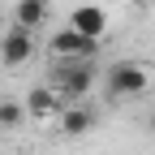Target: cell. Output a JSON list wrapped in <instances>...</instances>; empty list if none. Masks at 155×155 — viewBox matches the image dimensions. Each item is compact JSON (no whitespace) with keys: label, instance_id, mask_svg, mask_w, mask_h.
<instances>
[{"label":"cell","instance_id":"cell-1","mask_svg":"<svg viewBox=\"0 0 155 155\" xmlns=\"http://www.w3.org/2000/svg\"><path fill=\"white\" fill-rule=\"evenodd\" d=\"M52 82H56V95L65 104H78L95 86V69H91V61H61L56 73H52Z\"/></svg>","mask_w":155,"mask_h":155},{"label":"cell","instance_id":"cell-3","mask_svg":"<svg viewBox=\"0 0 155 155\" xmlns=\"http://www.w3.org/2000/svg\"><path fill=\"white\" fill-rule=\"evenodd\" d=\"M52 56L56 61H95V52H99V39H91V35H78L73 26L65 30H56L52 35Z\"/></svg>","mask_w":155,"mask_h":155},{"label":"cell","instance_id":"cell-10","mask_svg":"<svg viewBox=\"0 0 155 155\" xmlns=\"http://www.w3.org/2000/svg\"><path fill=\"white\" fill-rule=\"evenodd\" d=\"M151 129H155V112H151Z\"/></svg>","mask_w":155,"mask_h":155},{"label":"cell","instance_id":"cell-8","mask_svg":"<svg viewBox=\"0 0 155 155\" xmlns=\"http://www.w3.org/2000/svg\"><path fill=\"white\" fill-rule=\"evenodd\" d=\"M13 17H17V26H26V30L43 26V17H48V0H17V5H13Z\"/></svg>","mask_w":155,"mask_h":155},{"label":"cell","instance_id":"cell-5","mask_svg":"<svg viewBox=\"0 0 155 155\" xmlns=\"http://www.w3.org/2000/svg\"><path fill=\"white\" fill-rule=\"evenodd\" d=\"M26 116H35V121H48V116H61V108H65V99L56 95V86H35L30 95H26Z\"/></svg>","mask_w":155,"mask_h":155},{"label":"cell","instance_id":"cell-7","mask_svg":"<svg viewBox=\"0 0 155 155\" xmlns=\"http://www.w3.org/2000/svg\"><path fill=\"white\" fill-rule=\"evenodd\" d=\"M91 125H95V112L86 104H65L61 108V134L65 138H82V134H91Z\"/></svg>","mask_w":155,"mask_h":155},{"label":"cell","instance_id":"cell-9","mask_svg":"<svg viewBox=\"0 0 155 155\" xmlns=\"http://www.w3.org/2000/svg\"><path fill=\"white\" fill-rule=\"evenodd\" d=\"M26 121V104H17V99H0V129H17Z\"/></svg>","mask_w":155,"mask_h":155},{"label":"cell","instance_id":"cell-2","mask_svg":"<svg viewBox=\"0 0 155 155\" xmlns=\"http://www.w3.org/2000/svg\"><path fill=\"white\" fill-rule=\"evenodd\" d=\"M147 86H151V78H147V69L138 61H116L108 69V95L112 99H134V95H142Z\"/></svg>","mask_w":155,"mask_h":155},{"label":"cell","instance_id":"cell-4","mask_svg":"<svg viewBox=\"0 0 155 155\" xmlns=\"http://www.w3.org/2000/svg\"><path fill=\"white\" fill-rule=\"evenodd\" d=\"M35 56V39L26 26H13L9 35H0V61H5V69H17V65H26Z\"/></svg>","mask_w":155,"mask_h":155},{"label":"cell","instance_id":"cell-6","mask_svg":"<svg viewBox=\"0 0 155 155\" xmlns=\"http://www.w3.org/2000/svg\"><path fill=\"white\" fill-rule=\"evenodd\" d=\"M69 26H73L78 35H91V39H104V30H108V13H104L99 5H82V9H73V17H69Z\"/></svg>","mask_w":155,"mask_h":155}]
</instances>
